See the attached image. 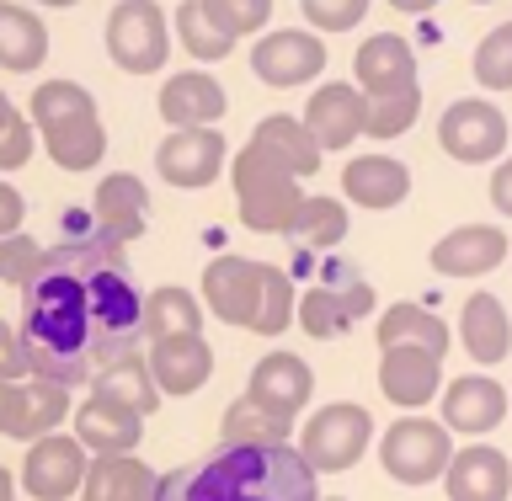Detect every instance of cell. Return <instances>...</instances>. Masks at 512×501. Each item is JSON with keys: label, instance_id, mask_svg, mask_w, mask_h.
I'll list each match as a JSON object with an SVG mask.
<instances>
[{"label": "cell", "instance_id": "1", "mask_svg": "<svg viewBox=\"0 0 512 501\" xmlns=\"http://www.w3.org/2000/svg\"><path fill=\"white\" fill-rule=\"evenodd\" d=\"M139 310L144 294L128 272L123 240L86 224L80 235L43 246V267L22 288V326H16L27 347V374L75 390L96 368L144 352Z\"/></svg>", "mask_w": 512, "mask_h": 501}, {"label": "cell", "instance_id": "2", "mask_svg": "<svg viewBox=\"0 0 512 501\" xmlns=\"http://www.w3.org/2000/svg\"><path fill=\"white\" fill-rule=\"evenodd\" d=\"M315 470L294 443L214 448V454L160 475L155 501H315Z\"/></svg>", "mask_w": 512, "mask_h": 501}, {"label": "cell", "instance_id": "3", "mask_svg": "<svg viewBox=\"0 0 512 501\" xmlns=\"http://www.w3.org/2000/svg\"><path fill=\"white\" fill-rule=\"evenodd\" d=\"M203 310H214V320H224V326L283 336L294 326V278L272 262L214 256L203 267Z\"/></svg>", "mask_w": 512, "mask_h": 501}, {"label": "cell", "instance_id": "4", "mask_svg": "<svg viewBox=\"0 0 512 501\" xmlns=\"http://www.w3.org/2000/svg\"><path fill=\"white\" fill-rule=\"evenodd\" d=\"M230 182H235V203H240V224L256 235H288V224L299 219L304 192L299 176L278 166L272 155H262L256 144H246L230 160Z\"/></svg>", "mask_w": 512, "mask_h": 501}, {"label": "cell", "instance_id": "5", "mask_svg": "<svg viewBox=\"0 0 512 501\" xmlns=\"http://www.w3.org/2000/svg\"><path fill=\"white\" fill-rule=\"evenodd\" d=\"M448 459H454V432L422 411H406L379 438V464L400 486H432V480H443Z\"/></svg>", "mask_w": 512, "mask_h": 501}, {"label": "cell", "instance_id": "6", "mask_svg": "<svg viewBox=\"0 0 512 501\" xmlns=\"http://www.w3.org/2000/svg\"><path fill=\"white\" fill-rule=\"evenodd\" d=\"M368 443H374V416H368L358 400H336V406H320L299 432V454L315 475H342L352 470Z\"/></svg>", "mask_w": 512, "mask_h": 501}, {"label": "cell", "instance_id": "7", "mask_svg": "<svg viewBox=\"0 0 512 501\" xmlns=\"http://www.w3.org/2000/svg\"><path fill=\"white\" fill-rule=\"evenodd\" d=\"M166 54H171V27L155 0H118L107 11V59L123 75L166 70Z\"/></svg>", "mask_w": 512, "mask_h": 501}, {"label": "cell", "instance_id": "8", "mask_svg": "<svg viewBox=\"0 0 512 501\" xmlns=\"http://www.w3.org/2000/svg\"><path fill=\"white\" fill-rule=\"evenodd\" d=\"M507 112L486 102V96H459L443 107L438 118V144L443 155H454L459 166H491L507 155Z\"/></svg>", "mask_w": 512, "mask_h": 501}, {"label": "cell", "instance_id": "9", "mask_svg": "<svg viewBox=\"0 0 512 501\" xmlns=\"http://www.w3.org/2000/svg\"><path fill=\"white\" fill-rule=\"evenodd\" d=\"M251 75L262 86H310V80L326 75V43L315 38L310 27H278V32H262L251 48Z\"/></svg>", "mask_w": 512, "mask_h": 501}, {"label": "cell", "instance_id": "10", "mask_svg": "<svg viewBox=\"0 0 512 501\" xmlns=\"http://www.w3.org/2000/svg\"><path fill=\"white\" fill-rule=\"evenodd\" d=\"M224 166H230V144L219 128H171L155 150V171L182 192L214 187Z\"/></svg>", "mask_w": 512, "mask_h": 501}, {"label": "cell", "instance_id": "11", "mask_svg": "<svg viewBox=\"0 0 512 501\" xmlns=\"http://www.w3.org/2000/svg\"><path fill=\"white\" fill-rule=\"evenodd\" d=\"M80 480H86V448L75 443V432H48V438L27 443L22 486L32 501H70L80 496Z\"/></svg>", "mask_w": 512, "mask_h": 501}, {"label": "cell", "instance_id": "12", "mask_svg": "<svg viewBox=\"0 0 512 501\" xmlns=\"http://www.w3.org/2000/svg\"><path fill=\"white\" fill-rule=\"evenodd\" d=\"M246 395L262 411L278 416V422H294V416L310 406V395H315V374H310V363H304L299 352H283L278 347V352H267V358L251 368Z\"/></svg>", "mask_w": 512, "mask_h": 501}, {"label": "cell", "instance_id": "13", "mask_svg": "<svg viewBox=\"0 0 512 501\" xmlns=\"http://www.w3.org/2000/svg\"><path fill=\"white\" fill-rule=\"evenodd\" d=\"M379 390L400 411H422L443 395V358L422 347H379Z\"/></svg>", "mask_w": 512, "mask_h": 501}, {"label": "cell", "instance_id": "14", "mask_svg": "<svg viewBox=\"0 0 512 501\" xmlns=\"http://www.w3.org/2000/svg\"><path fill=\"white\" fill-rule=\"evenodd\" d=\"M512 240L502 224H459L432 246V272L438 278H486L507 262Z\"/></svg>", "mask_w": 512, "mask_h": 501}, {"label": "cell", "instance_id": "15", "mask_svg": "<svg viewBox=\"0 0 512 501\" xmlns=\"http://www.w3.org/2000/svg\"><path fill=\"white\" fill-rule=\"evenodd\" d=\"M512 395L486 374H464L454 384H443V427L459 432V438H486L507 422Z\"/></svg>", "mask_w": 512, "mask_h": 501}, {"label": "cell", "instance_id": "16", "mask_svg": "<svg viewBox=\"0 0 512 501\" xmlns=\"http://www.w3.org/2000/svg\"><path fill=\"white\" fill-rule=\"evenodd\" d=\"M363 112H368V96L358 86H347V80H331V86H315L299 123L310 128L320 155H331V150H347V144L363 134Z\"/></svg>", "mask_w": 512, "mask_h": 501}, {"label": "cell", "instance_id": "17", "mask_svg": "<svg viewBox=\"0 0 512 501\" xmlns=\"http://www.w3.org/2000/svg\"><path fill=\"white\" fill-rule=\"evenodd\" d=\"M443 491H448V501H507L512 496V459L491 443L454 448V459L443 470Z\"/></svg>", "mask_w": 512, "mask_h": 501}, {"label": "cell", "instance_id": "18", "mask_svg": "<svg viewBox=\"0 0 512 501\" xmlns=\"http://www.w3.org/2000/svg\"><path fill=\"white\" fill-rule=\"evenodd\" d=\"M75 422V443L96 459H112V454H134L139 438H144V416H134L118 400H102V395H86L80 406L70 411Z\"/></svg>", "mask_w": 512, "mask_h": 501}, {"label": "cell", "instance_id": "19", "mask_svg": "<svg viewBox=\"0 0 512 501\" xmlns=\"http://www.w3.org/2000/svg\"><path fill=\"white\" fill-rule=\"evenodd\" d=\"M144 363H150V379L160 395H198L214 379V347L203 336H160L144 352Z\"/></svg>", "mask_w": 512, "mask_h": 501}, {"label": "cell", "instance_id": "20", "mask_svg": "<svg viewBox=\"0 0 512 501\" xmlns=\"http://www.w3.org/2000/svg\"><path fill=\"white\" fill-rule=\"evenodd\" d=\"M91 224L112 240H139L144 224H150V187L128 171H112L96 182V198H91Z\"/></svg>", "mask_w": 512, "mask_h": 501}, {"label": "cell", "instance_id": "21", "mask_svg": "<svg viewBox=\"0 0 512 501\" xmlns=\"http://www.w3.org/2000/svg\"><path fill=\"white\" fill-rule=\"evenodd\" d=\"M342 198L358 208H374V214H390L411 198V171L406 160L395 155H358L342 166Z\"/></svg>", "mask_w": 512, "mask_h": 501}, {"label": "cell", "instance_id": "22", "mask_svg": "<svg viewBox=\"0 0 512 501\" xmlns=\"http://www.w3.org/2000/svg\"><path fill=\"white\" fill-rule=\"evenodd\" d=\"M352 80H358L363 96H395L416 86V54L406 38L395 32H379V38H363L358 59H352Z\"/></svg>", "mask_w": 512, "mask_h": 501}, {"label": "cell", "instance_id": "23", "mask_svg": "<svg viewBox=\"0 0 512 501\" xmlns=\"http://www.w3.org/2000/svg\"><path fill=\"white\" fill-rule=\"evenodd\" d=\"M224 107H230V96L203 70H182V75L160 80V118L176 128H214L224 118Z\"/></svg>", "mask_w": 512, "mask_h": 501}, {"label": "cell", "instance_id": "24", "mask_svg": "<svg viewBox=\"0 0 512 501\" xmlns=\"http://www.w3.org/2000/svg\"><path fill=\"white\" fill-rule=\"evenodd\" d=\"M459 342L470 352V363L480 368H496L512 352V320L502 310V299L496 294H470L459 310Z\"/></svg>", "mask_w": 512, "mask_h": 501}, {"label": "cell", "instance_id": "25", "mask_svg": "<svg viewBox=\"0 0 512 501\" xmlns=\"http://www.w3.org/2000/svg\"><path fill=\"white\" fill-rule=\"evenodd\" d=\"M160 496V475L134 454H112L86 464L80 480V501H155Z\"/></svg>", "mask_w": 512, "mask_h": 501}, {"label": "cell", "instance_id": "26", "mask_svg": "<svg viewBox=\"0 0 512 501\" xmlns=\"http://www.w3.org/2000/svg\"><path fill=\"white\" fill-rule=\"evenodd\" d=\"M251 144L262 155H272L278 166H288L299 182H304V176H315L320 160H326V155H320V144L310 139V128H304L294 112H272V118H262V123H256V134H251Z\"/></svg>", "mask_w": 512, "mask_h": 501}, {"label": "cell", "instance_id": "27", "mask_svg": "<svg viewBox=\"0 0 512 501\" xmlns=\"http://www.w3.org/2000/svg\"><path fill=\"white\" fill-rule=\"evenodd\" d=\"M48 59V27L38 11L0 0V70L11 75H32Z\"/></svg>", "mask_w": 512, "mask_h": 501}, {"label": "cell", "instance_id": "28", "mask_svg": "<svg viewBox=\"0 0 512 501\" xmlns=\"http://www.w3.org/2000/svg\"><path fill=\"white\" fill-rule=\"evenodd\" d=\"M70 390L54 379H22V395H16V427H11V438H22V443H38L48 438V432H59V422H70Z\"/></svg>", "mask_w": 512, "mask_h": 501}, {"label": "cell", "instance_id": "29", "mask_svg": "<svg viewBox=\"0 0 512 501\" xmlns=\"http://www.w3.org/2000/svg\"><path fill=\"white\" fill-rule=\"evenodd\" d=\"M86 384H91V395L118 400V406H128L134 416H155V406H160V390H155V379H150V363H144V352H128V358L96 368Z\"/></svg>", "mask_w": 512, "mask_h": 501}, {"label": "cell", "instance_id": "30", "mask_svg": "<svg viewBox=\"0 0 512 501\" xmlns=\"http://www.w3.org/2000/svg\"><path fill=\"white\" fill-rule=\"evenodd\" d=\"M139 331L144 342H160V336H203V304L198 294H187V288H150L144 294V310H139Z\"/></svg>", "mask_w": 512, "mask_h": 501}, {"label": "cell", "instance_id": "31", "mask_svg": "<svg viewBox=\"0 0 512 501\" xmlns=\"http://www.w3.org/2000/svg\"><path fill=\"white\" fill-rule=\"evenodd\" d=\"M448 342H454L448 326L432 310H422V304H390L379 315V347H422L432 358H443Z\"/></svg>", "mask_w": 512, "mask_h": 501}, {"label": "cell", "instance_id": "32", "mask_svg": "<svg viewBox=\"0 0 512 501\" xmlns=\"http://www.w3.org/2000/svg\"><path fill=\"white\" fill-rule=\"evenodd\" d=\"M43 150L59 171H91V166H102V155H107V128L96 123V112L91 118H70V123L48 128Z\"/></svg>", "mask_w": 512, "mask_h": 501}, {"label": "cell", "instance_id": "33", "mask_svg": "<svg viewBox=\"0 0 512 501\" xmlns=\"http://www.w3.org/2000/svg\"><path fill=\"white\" fill-rule=\"evenodd\" d=\"M288 246H304V251H331V246H342L347 240V208L342 198H304L299 208V219L288 224Z\"/></svg>", "mask_w": 512, "mask_h": 501}, {"label": "cell", "instance_id": "34", "mask_svg": "<svg viewBox=\"0 0 512 501\" xmlns=\"http://www.w3.org/2000/svg\"><path fill=\"white\" fill-rule=\"evenodd\" d=\"M224 448H256V443H288L294 438V422H278L272 411H262L251 395H240L230 411H224V427H219Z\"/></svg>", "mask_w": 512, "mask_h": 501}, {"label": "cell", "instance_id": "35", "mask_svg": "<svg viewBox=\"0 0 512 501\" xmlns=\"http://www.w3.org/2000/svg\"><path fill=\"white\" fill-rule=\"evenodd\" d=\"M91 112H96V96L80 80H43L32 91V128L38 134H48V128H59L70 118H91Z\"/></svg>", "mask_w": 512, "mask_h": 501}, {"label": "cell", "instance_id": "36", "mask_svg": "<svg viewBox=\"0 0 512 501\" xmlns=\"http://www.w3.org/2000/svg\"><path fill=\"white\" fill-rule=\"evenodd\" d=\"M294 315H299L304 336H315V342H336V336L352 331V310L342 304V294L326 288V283L304 288V299H294Z\"/></svg>", "mask_w": 512, "mask_h": 501}, {"label": "cell", "instance_id": "37", "mask_svg": "<svg viewBox=\"0 0 512 501\" xmlns=\"http://www.w3.org/2000/svg\"><path fill=\"white\" fill-rule=\"evenodd\" d=\"M176 38H182V48L203 64H219V59L235 54V38H224V32L208 22L198 0H182V6H176Z\"/></svg>", "mask_w": 512, "mask_h": 501}, {"label": "cell", "instance_id": "38", "mask_svg": "<svg viewBox=\"0 0 512 501\" xmlns=\"http://www.w3.org/2000/svg\"><path fill=\"white\" fill-rule=\"evenodd\" d=\"M416 112H422V86L411 91H395V96H368V112H363V134L368 139H400L406 128L416 123Z\"/></svg>", "mask_w": 512, "mask_h": 501}, {"label": "cell", "instance_id": "39", "mask_svg": "<svg viewBox=\"0 0 512 501\" xmlns=\"http://www.w3.org/2000/svg\"><path fill=\"white\" fill-rule=\"evenodd\" d=\"M198 6L224 38H251L272 22V0H198Z\"/></svg>", "mask_w": 512, "mask_h": 501}, {"label": "cell", "instance_id": "40", "mask_svg": "<svg viewBox=\"0 0 512 501\" xmlns=\"http://www.w3.org/2000/svg\"><path fill=\"white\" fill-rule=\"evenodd\" d=\"M475 80L486 91H512V22L491 27L475 48Z\"/></svg>", "mask_w": 512, "mask_h": 501}, {"label": "cell", "instance_id": "41", "mask_svg": "<svg viewBox=\"0 0 512 501\" xmlns=\"http://www.w3.org/2000/svg\"><path fill=\"white\" fill-rule=\"evenodd\" d=\"M27 160H32V123L22 118V107L0 91V176L27 166Z\"/></svg>", "mask_w": 512, "mask_h": 501}, {"label": "cell", "instance_id": "42", "mask_svg": "<svg viewBox=\"0 0 512 501\" xmlns=\"http://www.w3.org/2000/svg\"><path fill=\"white\" fill-rule=\"evenodd\" d=\"M38 267H43V246L32 235H0V283H11V288H27L32 278H38Z\"/></svg>", "mask_w": 512, "mask_h": 501}, {"label": "cell", "instance_id": "43", "mask_svg": "<svg viewBox=\"0 0 512 501\" xmlns=\"http://www.w3.org/2000/svg\"><path fill=\"white\" fill-rule=\"evenodd\" d=\"M368 6H374V0H299L310 32H352L368 16Z\"/></svg>", "mask_w": 512, "mask_h": 501}, {"label": "cell", "instance_id": "44", "mask_svg": "<svg viewBox=\"0 0 512 501\" xmlns=\"http://www.w3.org/2000/svg\"><path fill=\"white\" fill-rule=\"evenodd\" d=\"M0 379H27V347H22V331L0 320Z\"/></svg>", "mask_w": 512, "mask_h": 501}, {"label": "cell", "instance_id": "45", "mask_svg": "<svg viewBox=\"0 0 512 501\" xmlns=\"http://www.w3.org/2000/svg\"><path fill=\"white\" fill-rule=\"evenodd\" d=\"M22 219H27V198L6 182V176H0V235H16V230H22Z\"/></svg>", "mask_w": 512, "mask_h": 501}, {"label": "cell", "instance_id": "46", "mask_svg": "<svg viewBox=\"0 0 512 501\" xmlns=\"http://www.w3.org/2000/svg\"><path fill=\"white\" fill-rule=\"evenodd\" d=\"M491 208L502 219H512V155H502L496 171H491Z\"/></svg>", "mask_w": 512, "mask_h": 501}, {"label": "cell", "instance_id": "47", "mask_svg": "<svg viewBox=\"0 0 512 501\" xmlns=\"http://www.w3.org/2000/svg\"><path fill=\"white\" fill-rule=\"evenodd\" d=\"M16 395H22V379H0V438H11L16 427Z\"/></svg>", "mask_w": 512, "mask_h": 501}, {"label": "cell", "instance_id": "48", "mask_svg": "<svg viewBox=\"0 0 512 501\" xmlns=\"http://www.w3.org/2000/svg\"><path fill=\"white\" fill-rule=\"evenodd\" d=\"M384 6H395V11H406V16H427L438 0H384Z\"/></svg>", "mask_w": 512, "mask_h": 501}, {"label": "cell", "instance_id": "49", "mask_svg": "<svg viewBox=\"0 0 512 501\" xmlns=\"http://www.w3.org/2000/svg\"><path fill=\"white\" fill-rule=\"evenodd\" d=\"M0 501H16V480H11L6 464H0Z\"/></svg>", "mask_w": 512, "mask_h": 501}, {"label": "cell", "instance_id": "50", "mask_svg": "<svg viewBox=\"0 0 512 501\" xmlns=\"http://www.w3.org/2000/svg\"><path fill=\"white\" fill-rule=\"evenodd\" d=\"M43 6H48V11H64V6H75V0H43Z\"/></svg>", "mask_w": 512, "mask_h": 501}, {"label": "cell", "instance_id": "51", "mask_svg": "<svg viewBox=\"0 0 512 501\" xmlns=\"http://www.w3.org/2000/svg\"><path fill=\"white\" fill-rule=\"evenodd\" d=\"M315 501H347V496H315Z\"/></svg>", "mask_w": 512, "mask_h": 501}, {"label": "cell", "instance_id": "52", "mask_svg": "<svg viewBox=\"0 0 512 501\" xmlns=\"http://www.w3.org/2000/svg\"><path fill=\"white\" fill-rule=\"evenodd\" d=\"M470 6H491V0H470Z\"/></svg>", "mask_w": 512, "mask_h": 501}]
</instances>
